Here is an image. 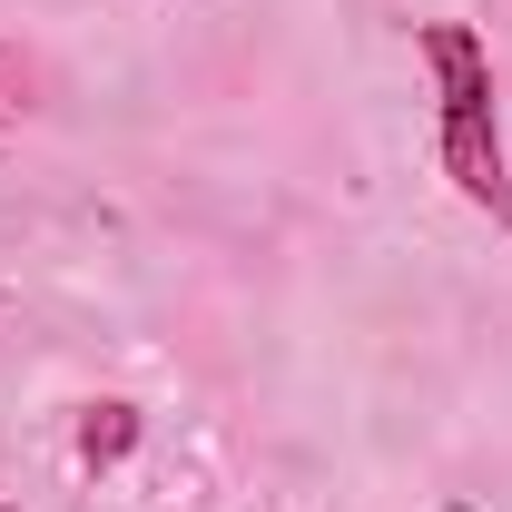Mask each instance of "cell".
Wrapping results in <instances>:
<instances>
[{"mask_svg": "<svg viewBox=\"0 0 512 512\" xmlns=\"http://www.w3.org/2000/svg\"><path fill=\"white\" fill-rule=\"evenodd\" d=\"M0 128H10V109H0Z\"/></svg>", "mask_w": 512, "mask_h": 512, "instance_id": "cell-3", "label": "cell"}, {"mask_svg": "<svg viewBox=\"0 0 512 512\" xmlns=\"http://www.w3.org/2000/svg\"><path fill=\"white\" fill-rule=\"evenodd\" d=\"M0 512H10V503H0Z\"/></svg>", "mask_w": 512, "mask_h": 512, "instance_id": "cell-4", "label": "cell"}, {"mask_svg": "<svg viewBox=\"0 0 512 512\" xmlns=\"http://www.w3.org/2000/svg\"><path fill=\"white\" fill-rule=\"evenodd\" d=\"M414 50L434 69V168L473 217H493L512 237V148H503V79H493V40L473 20H424Z\"/></svg>", "mask_w": 512, "mask_h": 512, "instance_id": "cell-1", "label": "cell"}, {"mask_svg": "<svg viewBox=\"0 0 512 512\" xmlns=\"http://www.w3.org/2000/svg\"><path fill=\"white\" fill-rule=\"evenodd\" d=\"M138 444H148V414L138 404H119V394L79 404V473H119Z\"/></svg>", "mask_w": 512, "mask_h": 512, "instance_id": "cell-2", "label": "cell"}]
</instances>
